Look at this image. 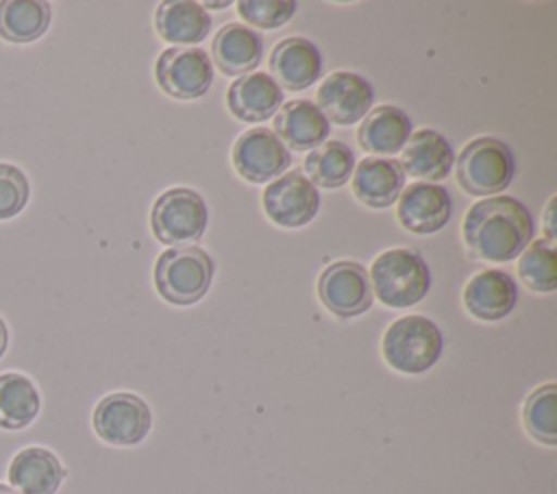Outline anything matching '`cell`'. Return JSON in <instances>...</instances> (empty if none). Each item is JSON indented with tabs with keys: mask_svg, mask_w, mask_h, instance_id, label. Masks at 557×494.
<instances>
[{
	"mask_svg": "<svg viewBox=\"0 0 557 494\" xmlns=\"http://www.w3.org/2000/svg\"><path fill=\"white\" fill-rule=\"evenodd\" d=\"M231 161L244 181L263 185L278 178L292 165V152L281 144L272 128L257 126L244 131L235 139Z\"/></svg>",
	"mask_w": 557,
	"mask_h": 494,
	"instance_id": "9",
	"label": "cell"
},
{
	"mask_svg": "<svg viewBox=\"0 0 557 494\" xmlns=\"http://www.w3.org/2000/svg\"><path fill=\"white\" fill-rule=\"evenodd\" d=\"M318 298L337 318L366 313L374 300L368 270L357 261L326 265L318 279Z\"/></svg>",
	"mask_w": 557,
	"mask_h": 494,
	"instance_id": "10",
	"label": "cell"
},
{
	"mask_svg": "<svg viewBox=\"0 0 557 494\" xmlns=\"http://www.w3.org/2000/svg\"><path fill=\"white\" fill-rule=\"evenodd\" d=\"M318 209V187L305 176L302 170H289L263 189V211L274 224L283 229H298L309 224Z\"/></svg>",
	"mask_w": 557,
	"mask_h": 494,
	"instance_id": "11",
	"label": "cell"
},
{
	"mask_svg": "<svg viewBox=\"0 0 557 494\" xmlns=\"http://www.w3.org/2000/svg\"><path fill=\"white\" fill-rule=\"evenodd\" d=\"M396 215L400 226L416 235H431L442 231L453 215V200L446 187L416 181L405 185L398 196Z\"/></svg>",
	"mask_w": 557,
	"mask_h": 494,
	"instance_id": "13",
	"label": "cell"
},
{
	"mask_svg": "<svg viewBox=\"0 0 557 494\" xmlns=\"http://www.w3.org/2000/svg\"><path fill=\"white\" fill-rule=\"evenodd\" d=\"M535 224L529 209L513 196H490L474 202L461 224L466 250L472 259L511 261L533 239Z\"/></svg>",
	"mask_w": 557,
	"mask_h": 494,
	"instance_id": "1",
	"label": "cell"
},
{
	"mask_svg": "<svg viewBox=\"0 0 557 494\" xmlns=\"http://www.w3.org/2000/svg\"><path fill=\"white\" fill-rule=\"evenodd\" d=\"M444 337L426 316H403L383 333L381 353L385 363L403 374H422L442 357Z\"/></svg>",
	"mask_w": 557,
	"mask_h": 494,
	"instance_id": "3",
	"label": "cell"
},
{
	"mask_svg": "<svg viewBox=\"0 0 557 494\" xmlns=\"http://www.w3.org/2000/svg\"><path fill=\"white\" fill-rule=\"evenodd\" d=\"M154 28L165 44L196 46L209 35L211 15L194 0H163L154 13Z\"/></svg>",
	"mask_w": 557,
	"mask_h": 494,
	"instance_id": "22",
	"label": "cell"
},
{
	"mask_svg": "<svg viewBox=\"0 0 557 494\" xmlns=\"http://www.w3.org/2000/svg\"><path fill=\"white\" fill-rule=\"evenodd\" d=\"M209 220V209L202 196L187 187L163 192L150 211V229L165 246L194 244L202 237Z\"/></svg>",
	"mask_w": 557,
	"mask_h": 494,
	"instance_id": "6",
	"label": "cell"
},
{
	"mask_svg": "<svg viewBox=\"0 0 557 494\" xmlns=\"http://www.w3.org/2000/svg\"><path fill=\"white\" fill-rule=\"evenodd\" d=\"M355 170V152L339 139H329L305 157V176L320 187L337 189L348 183Z\"/></svg>",
	"mask_w": 557,
	"mask_h": 494,
	"instance_id": "26",
	"label": "cell"
},
{
	"mask_svg": "<svg viewBox=\"0 0 557 494\" xmlns=\"http://www.w3.org/2000/svg\"><path fill=\"white\" fill-rule=\"evenodd\" d=\"M96 435L111 446H135L152 427V411L144 398L131 392L104 396L91 416Z\"/></svg>",
	"mask_w": 557,
	"mask_h": 494,
	"instance_id": "7",
	"label": "cell"
},
{
	"mask_svg": "<svg viewBox=\"0 0 557 494\" xmlns=\"http://www.w3.org/2000/svg\"><path fill=\"white\" fill-rule=\"evenodd\" d=\"M513 172V152L496 137H476L468 141L455 159L457 181L470 196H498L511 183Z\"/></svg>",
	"mask_w": 557,
	"mask_h": 494,
	"instance_id": "5",
	"label": "cell"
},
{
	"mask_svg": "<svg viewBox=\"0 0 557 494\" xmlns=\"http://www.w3.org/2000/svg\"><path fill=\"white\" fill-rule=\"evenodd\" d=\"M272 133L287 150H313L326 141L331 133L329 120L311 100H289L274 115Z\"/></svg>",
	"mask_w": 557,
	"mask_h": 494,
	"instance_id": "16",
	"label": "cell"
},
{
	"mask_svg": "<svg viewBox=\"0 0 557 494\" xmlns=\"http://www.w3.org/2000/svg\"><path fill=\"white\" fill-rule=\"evenodd\" d=\"M298 4L292 0H242L237 2V11L255 28H278L289 22L296 13Z\"/></svg>",
	"mask_w": 557,
	"mask_h": 494,
	"instance_id": "29",
	"label": "cell"
},
{
	"mask_svg": "<svg viewBox=\"0 0 557 494\" xmlns=\"http://www.w3.org/2000/svg\"><path fill=\"white\" fill-rule=\"evenodd\" d=\"M524 427L533 440L546 446L557 444V385L546 383L535 387L522 409Z\"/></svg>",
	"mask_w": 557,
	"mask_h": 494,
	"instance_id": "28",
	"label": "cell"
},
{
	"mask_svg": "<svg viewBox=\"0 0 557 494\" xmlns=\"http://www.w3.org/2000/svg\"><path fill=\"white\" fill-rule=\"evenodd\" d=\"M409 115L396 104H381L366 113L357 128V141L374 155L400 152L411 135Z\"/></svg>",
	"mask_w": 557,
	"mask_h": 494,
	"instance_id": "23",
	"label": "cell"
},
{
	"mask_svg": "<svg viewBox=\"0 0 557 494\" xmlns=\"http://www.w3.org/2000/svg\"><path fill=\"white\" fill-rule=\"evenodd\" d=\"M374 102V89L361 74L337 70L329 74L315 94V107L329 124L350 126L366 118Z\"/></svg>",
	"mask_w": 557,
	"mask_h": 494,
	"instance_id": "12",
	"label": "cell"
},
{
	"mask_svg": "<svg viewBox=\"0 0 557 494\" xmlns=\"http://www.w3.org/2000/svg\"><path fill=\"white\" fill-rule=\"evenodd\" d=\"M152 279L163 300L189 307L209 292L213 281V259L198 246L168 248L159 255Z\"/></svg>",
	"mask_w": 557,
	"mask_h": 494,
	"instance_id": "4",
	"label": "cell"
},
{
	"mask_svg": "<svg viewBox=\"0 0 557 494\" xmlns=\"http://www.w3.org/2000/svg\"><path fill=\"white\" fill-rule=\"evenodd\" d=\"M322 74V54L307 37H285L270 54V76L278 87L302 91Z\"/></svg>",
	"mask_w": 557,
	"mask_h": 494,
	"instance_id": "14",
	"label": "cell"
},
{
	"mask_svg": "<svg viewBox=\"0 0 557 494\" xmlns=\"http://www.w3.org/2000/svg\"><path fill=\"white\" fill-rule=\"evenodd\" d=\"M63 479L65 468L44 446H26L9 464V483L17 494H57Z\"/></svg>",
	"mask_w": 557,
	"mask_h": 494,
	"instance_id": "21",
	"label": "cell"
},
{
	"mask_svg": "<svg viewBox=\"0 0 557 494\" xmlns=\"http://www.w3.org/2000/svg\"><path fill=\"white\" fill-rule=\"evenodd\" d=\"M41 398L35 383L20 372L0 374V427L26 429L39 413Z\"/></svg>",
	"mask_w": 557,
	"mask_h": 494,
	"instance_id": "25",
	"label": "cell"
},
{
	"mask_svg": "<svg viewBox=\"0 0 557 494\" xmlns=\"http://www.w3.org/2000/svg\"><path fill=\"white\" fill-rule=\"evenodd\" d=\"M30 183L13 163H0V220L15 218L28 202Z\"/></svg>",
	"mask_w": 557,
	"mask_h": 494,
	"instance_id": "30",
	"label": "cell"
},
{
	"mask_svg": "<svg viewBox=\"0 0 557 494\" xmlns=\"http://www.w3.org/2000/svg\"><path fill=\"white\" fill-rule=\"evenodd\" d=\"M52 20L50 4L44 0H2L0 37L11 44H30L48 30Z\"/></svg>",
	"mask_w": 557,
	"mask_h": 494,
	"instance_id": "24",
	"label": "cell"
},
{
	"mask_svg": "<svg viewBox=\"0 0 557 494\" xmlns=\"http://www.w3.org/2000/svg\"><path fill=\"white\" fill-rule=\"evenodd\" d=\"M555 205H557V196H550L546 211H544V239L555 242Z\"/></svg>",
	"mask_w": 557,
	"mask_h": 494,
	"instance_id": "31",
	"label": "cell"
},
{
	"mask_svg": "<svg viewBox=\"0 0 557 494\" xmlns=\"http://www.w3.org/2000/svg\"><path fill=\"white\" fill-rule=\"evenodd\" d=\"M7 346H9V329H7L4 320L0 318V359L7 353Z\"/></svg>",
	"mask_w": 557,
	"mask_h": 494,
	"instance_id": "32",
	"label": "cell"
},
{
	"mask_svg": "<svg viewBox=\"0 0 557 494\" xmlns=\"http://www.w3.org/2000/svg\"><path fill=\"white\" fill-rule=\"evenodd\" d=\"M0 494H17L13 487H9V485H4V483H0Z\"/></svg>",
	"mask_w": 557,
	"mask_h": 494,
	"instance_id": "34",
	"label": "cell"
},
{
	"mask_svg": "<svg viewBox=\"0 0 557 494\" xmlns=\"http://www.w3.org/2000/svg\"><path fill=\"white\" fill-rule=\"evenodd\" d=\"M159 87L176 100L202 98L213 83V63L202 48L170 46L154 65Z\"/></svg>",
	"mask_w": 557,
	"mask_h": 494,
	"instance_id": "8",
	"label": "cell"
},
{
	"mask_svg": "<svg viewBox=\"0 0 557 494\" xmlns=\"http://www.w3.org/2000/svg\"><path fill=\"white\" fill-rule=\"evenodd\" d=\"M261 57H263V39L250 26L231 22L222 26L213 37L211 63H215L222 74H228V76L250 74L261 63Z\"/></svg>",
	"mask_w": 557,
	"mask_h": 494,
	"instance_id": "20",
	"label": "cell"
},
{
	"mask_svg": "<svg viewBox=\"0 0 557 494\" xmlns=\"http://www.w3.org/2000/svg\"><path fill=\"white\" fill-rule=\"evenodd\" d=\"M228 4H231V2L226 0V2H205L202 7H205V9H226Z\"/></svg>",
	"mask_w": 557,
	"mask_h": 494,
	"instance_id": "33",
	"label": "cell"
},
{
	"mask_svg": "<svg viewBox=\"0 0 557 494\" xmlns=\"http://www.w3.org/2000/svg\"><path fill=\"white\" fill-rule=\"evenodd\" d=\"M283 89L268 72H250L231 83L226 104L242 122H263L281 109Z\"/></svg>",
	"mask_w": 557,
	"mask_h": 494,
	"instance_id": "19",
	"label": "cell"
},
{
	"mask_svg": "<svg viewBox=\"0 0 557 494\" xmlns=\"http://www.w3.org/2000/svg\"><path fill=\"white\" fill-rule=\"evenodd\" d=\"M555 242L531 239V244L520 252L518 274L522 283L537 294H550L557 287V263H555Z\"/></svg>",
	"mask_w": 557,
	"mask_h": 494,
	"instance_id": "27",
	"label": "cell"
},
{
	"mask_svg": "<svg viewBox=\"0 0 557 494\" xmlns=\"http://www.w3.org/2000/svg\"><path fill=\"white\" fill-rule=\"evenodd\" d=\"M372 294L392 309L413 307L431 287V270L424 257L411 248H392L370 265Z\"/></svg>",
	"mask_w": 557,
	"mask_h": 494,
	"instance_id": "2",
	"label": "cell"
},
{
	"mask_svg": "<svg viewBox=\"0 0 557 494\" xmlns=\"http://www.w3.org/2000/svg\"><path fill=\"white\" fill-rule=\"evenodd\" d=\"M516 300V281L498 268L476 272L463 287V305L468 313L483 322L503 320L513 311Z\"/></svg>",
	"mask_w": 557,
	"mask_h": 494,
	"instance_id": "15",
	"label": "cell"
},
{
	"mask_svg": "<svg viewBox=\"0 0 557 494\" xmlns=\"http://www.w3.org/2000/svg\"><path fill=\"white\" fill-rule=\"evenodd\" d=\"M405 172L400 161L389 157H366L352 170V194L370 209L394 205L405 189Z\"/></svg>",
	"mask_w": 557,
	"mask_h": 494,
	"instance_id": "17",
	"label": "cell"
},
{
	"mask_svg": "<svg viewBox=\"0 0 557 494\" xmlns=\"http://www.w3.org/2000/svg\"><path fill=\"white\" fill-rule=\"evenodd\" d=\"M453 163V146L442 133L433 128H420L411 133L407 144L403 146L400 168L405 176H413L424 183L444 181L450 174Z\"/></svg>",
	"mask_w": 557,
	"mask_h": 494,
	"instance_id": "18",
	"label": "cell"
}]
</instances>
